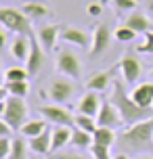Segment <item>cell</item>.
<instances>
[{"label":"cell","instance_id":"6","mask_svg":"<svg viewBox=\"0 0 153 159\" xmlns=\"http://www.w3.org/2000/svg\"><path fill=\"white\" fill-rule=\"evenodd\" d=\"M57 71L61 75H67L69 80H80L82 78V63L78 55L72 52V50H61L59 57H57Z\"/></svg>","mask_w":153,"mask_h":159},{"label":"cell","instance_id":"12","mask_svg":"<svg viewBox=\"0 0 153 159\" xmlns=\"http://www.w3.org/2000/svg\"><path fill=\"white\" fill-rule=\"evenodd\" d=\"M130 96L138 107L153 109V82H138L137 86L132 88Z\"/></svg>","mask_w":153,"mask_h":159},{"label":"cell","instance_id":"10","mask_svg":"<svg viewBox=\"0 0 153 159\" xmlns=\"http://www.w3.org/2000/svg\"><path fill=\"white\" fill-rule=\"evenodd\" d=\"M109 42H111V32H109V27H107L105 23L95 25V32H92V42H90V48H88L90 57H92V59H95V57H101L105 50H107Z\"/></svg>","mask_w":153,"mask_h":159},{"label":"cell","instance_id":"5","mask_svg":"<svg viewBox=\"0 0 153 159\" xmlns=\"http://www.w3.org/2000/svg\"><path fill=\"white\" fill-rule=\"evenodd\" d=\"M40 115L49 124H55V126H65V128H73V117L72 111L63 107V105H57V103H49V105H42L40 109Z\"/></svg>","mask_w":153,"mask_h":159},{"label":"cell","instance_id":"38","mask_svg":"<svg viewBox=\"0 0 153 159\" xmlns=\"http://www.w3.org/2000/svg\"><path fill=\"white\" fill-rule=\"evenodd\" d=\"M147 13H149V15H151V19H153V0H149V2H147Z\"/></svg>","mask_w":153,"mask_h":159},{"label":"cell","instance_id":"35","mask_svg":"<svg viewBox=\"0 0 153 159\" xmlns=\"http://www.w3.org/2000/svg\"><path fill=\"white\" fill-rule=\"evenodd\" d=\"M55 159H92V157L82 155V153H57Z\"/></svg>","mask_w":153,"mask_h":159},{"label":"cell","instance_id":"7","mask_svg":"<svg viewBox=\"0 0 153 159\" xmlns=\"http://www.w3.org/2000/svg\"><path fill=\"white\" fill-rule=\"evenodd\" d=\"M120 73H122V82L128 84V86H134L138 80H141V73H143V65L137 59V55L132 52H126L120 61Z\"/></svg>","mask_w":153,"mask_h":159},{"label":"cell","instance_id":"18","mask_svg":"<svg viewBox=\"0 0 153 159\" xmlns=\"http://www.w3.org/2000/svg\"><path fill=\"white\" fill-rule=\"evenodd\" d=\"M8 50H11V55L15 57L17 61H27L30 50H32V38L30 36H15Z\"/></svg>","mask_w":153,"mask_h":159},{"label":"cell","instance_id":"39","mask_svg":"<svg viewBox=\"0 0 153 159\" xmlns=\"http://www.w3.org/2000/svg\"><path fill=\"white\" fill-rule=\"evenodd\" d=\"M113 159H130V157H128V155H124V153H120V155H115Z\"/></svg>","mask_w":153,"mask_h":159},{"label":"cell","instance_id":"21","mask_svg":"<svg viewBox=\"0 0 153 159\" xmlns=\"http://www.w3.org/2000/svg\"><path fill=\"white\" fill-rule=\"evenodd\" d=\"M69 144L72 147H76V149H90L92 144H95V138H92V134L90 132H84V130H80V128H72V140H69Z\"/></svg>","mask_w":153,"mask_h":159},{"label":"cell","instance_id":"33","mask_svg":"<svg viewBox=\"0 0 153 159\" xmlns=\"http://www.w3.org/2000/svg\"><path fill=\"white\" fill-rule=\"evenodd\" d=\"M13 151V138H0V159H8Z\"/></svg>","mask_w":153,"mask_h":159},{"label":"cell","instance_id":"11","mask_svg":"<svg viewBox=\"0 0 153 159\" xmlns=\"http://www.w3.org/2000/svg\"><path fill=\"white\" fill-rule=\"evenodd\" d=\"M101 105H103V101L99 98L97 92H86V94H82L80 98H78V103H76V111L82 113V115L97 117L99 111H101Z\"/></svg>","mask_w":153,"mask_h":159},{"label":"cell","instance_id":"40","mask_svg":"<svg viewBox=\"0 0 153 159\" xmlns=\"http://www.w3.org/2000/svg\"><path fill=\"white\" fill-rule=\"evenodd\" d=\"M137 159H153V155H138Z\"/></svg>","mask_w":153,"mask_h":159},{"label":"cell","instance_id":"42","mask_svg":"<svg viewBox=\"0 0 153 159\" xmlns=\"http://www.w3.org/2000/svg\"><path fill=\"white\" fill-rule=\"evenodd\" d=\"M151 75H153V71H151Z\"/></svg>","mask_w":153,"mask_h":159},{"label":"cell","instance_id":"16","mask_svg":"<svg viewBox=\"0 0 153 159\" xmlns=\"http://www.w3.org/2000/svg\"><path fill=\"white\" fill-rule=\"evenodd\" d=\"M27 144H30V151L32 153H36V155H46V153L53 151V132L46 130L42 134L34 136V138L27 140Z\"/></svg>","mask_w":153,"mask_h":159},{"label":"cell","instance_id":"29","mask_svg":"<svg viewBox=\"0 0 153 159\" xmlns=\"http://www.w3.org/2000/svg\"><path fill=\"white\" fill-rule=\"evenodd\" d=\"M27 149H30V144H25V140L15 138L13 140V151H11L8 159H27Z\"/></svg>","mask_w":153,"mask_h":159},{"label":"cell","instance_id":"13","mask_svg":"<svg viewBox=\"0 0 153 159\" xmlns=\"http://www.w3.org/2000/svg\"><path fill=\"white\" fill-rule=\"evenodd\" d=\"M61 40L65 44H72L76 48H90L92 36H88L86 32H82L78 27H63L61 30Z\"/></svg>","mask_w":153,"mask_h":159},{"label":"cell","instance_id":"43","mask_svg":"<svg viewBox=\"0 0 153 159\" xmlns=\"http://www.w3.org/2000/svg\"><path fill=\"white\" fill-rule=\"evenodd\" d=\"M34 159H36V157H34Z\"/></svg>","mask_w":153,"mask_h":159},{"label":"cell","instance_id":"2","mask_svg":"<svg viewBox=\"0 0 153 159\" xmlns=\"http://www.w3.org/2000/svg\"><path fill=\"white\" fill-rule=\"evenodd\" d=\"M0 119L7 121L13 130H21L27 121V105L19 96H11L2 90V101H0Z\"/></svg>","mask_w":153,"mask_h":159},{"label":"cell","instance_id":"15","mask_svg":"<svg viewBox=\"0 0 153 159\" xmlns=\"http://www.w3.org/2000/svg\"><path fill=\"white\" fill-rule=\"evenodd\" d=\"M124 25H128L130 30H134L137 34H143V36L147 32H153V19H149V15L147 13H141V11L128 13Z\"/></svg>","mask_w":153,"mask_h":159},{"label":"cell","instance_id":"28","mask_svg":"<svg viewBox=\"0 0 153 159\" xmlns=\"http://www.w3.org/2000/svg\"><path fill=\"white\" fill-rule=\"evenodd\" d=\"M138 34L134 30H130L128 25H120L115 32H113V38L118 40V42H124V44H128V42H134L137 40Z\"/></svg>","mask_w":153,"mask_h":159},{"label":"cell","instance_id":"22","mask_svg":"<svg viewBox=\"0 0 153 159\" xmlns=\"http://www.w3.org/2000/svg\"><path fill=\"white\" fill-rule=\"evenodd\" d=\"M21 11L25 13V17L30 19V21H36V19H44V17L50 13V8L46 4H42V2H25Z\"/></svg>","mask_w":153,"mask_h":159},{"label":"cell","instance_id":"4","mask_svg":"<svg viewBox=\"0 0 153 159\" xmlns=\"http://www.w3.org/2000/svg\"><path fill=\"white\" fill-rule=\"evenodd\" d=\"M122 143L132 149H143L153 143V117L143 119L122 132Z\"/></svg>","mask_w":153,"mask_h":159},{"label":"cell","instance_id":"19","mask_svg":"<svg viewBox=\"0 0 153 159\" xmlns=\"http://www.w3.org/2000/svg\"><path fill=\"white\" fill-rule=\"evenodd\" d=\"M111 71H95L86 80V88L90 92H105L107 88H111Z\"/></svg>","mask_w":153,"mask_h":159},{"label":"cell","instance_id":"32","mask_svg":"<svg viewBox=\"0 0 153 159\" xmlns=\"http://www.w3.org/2000/svg\"><path fill=\"white\" fill-rule=\"evenodd\" d=\"M137 52H141V55H153V32H147L143 36V42L137 46Z\"/></svg>","mask_w":153,"mask_h":159},{"label":"cell","instance_id":"1","mask_svg":"<svg viewBox=\"0 0 153 159\" xmlns=\"http://www.w3.org/2000/svg\"><path fill=\"white\" fill-rule=\"evenodd\" d=\"M109 101L120 111V117H122V121H124L126 128L134 126V124L143 121V119L153 117V109H143V107H138L132 101L130 92H126V88H124V82H118V80L113 82L111 92H109Z\"/></svg>","mask_w":153,"mask_h":159},{"label":"cell","instance_id":"17","mask_svg":"<svg viewBox=\"0 0 153 159\" xmlns=\"http://www.w3.org/2000/svg\"><path fill=\"white\" fill-rule=\"evenodd\" d=\"M42 61H44V50H42L40 42L32 38V50H30L27 61H25V69H27V73H30V75H36V73L40 71V67H42Z\"/></svg>","mask_w":153,"mask_h":159},{"label":"cell","instance_id":"20","mask_svg":"<svg viewBox=\"0 0 153 159\" xmlns=\"http://www.w3.org/2000/svg\"><path fill=\"white\" fill-rule=\"evenodd\" d=\"M49 130V121L44 117H38V119H27L23 126H21V136L23 138H34V136H38V134H42V132H46Z\"/></svg>","mask_w":153,"mask_h":159},{"label":"cell","instance_id":"25","mask_svg":"<svg viewBox=\"0 0 153 159\" xmlns=\"http://www.w3.org/2000/svg\"><path fill=\"white\" fill-rule=\"evenodd\" d=\"M73 126L84 130V132H90V134H95L97 132V117H90V115H82V113H76V117H73Z\"/></svg>","mask_w":153,"mask_h":159},{"label":"cell","instance_id":"41","mask_svg":"<svg viewBox=\"0 0 153 159\" xmlns=\"http://www.w3.org/2000/svg\"><path fill=\"white\" fill-rule=\"evenodd\" d=\"M101 2H103V4H107V2H113V0H101Z\"/></svg>","mask_w":153,"mask_h":159},{"label":"cell","instance_id":"23","mask_svg":"<svg viewBox=\"0 0 153 159\" xmlns=\"http://www.w3.org/2000/svg\"><path fill=\"white\" fill-rule=\"evenodd\" d=\"M69 140H72V128L57 126L55 130H53V151L63 149L65 144H69Z\"/></svg>","mask_w":153,"mask_h":159},{"label":"cell","instance_id":"30","mask_svg":"<svg viewBox=\"0 0 153 159\" xmlns=\"http://www.w3.org/2000/svg\"><path fill=\"white\" fill-rule=\"evenodd\" d=\"M111 7L115 13H134L138 8V0H113Z\"/></svg>","mask_w":153,"mask_h":159},{"label":"cell","instance_id":"24","mask_svg":"<svg viewBox=\"0 0 153 159\" xmlns=\"http://www.w3.org/2000/svg\"><path fill=\"white\" fill-rule=\"evenodd\" d=\"M2 90L11 96L25 98L27 92H30V84H27V80H23V82H4V84H2Z\"/></svg>","mask_w":153,"mask_h":159},{"label":"cell","instance_id":"37","mask_svg":"<svg viewBox=\"0 0 153 159\" xmlns=\"http://www.w3.org/2000/svg\"><path fill=\"white\" fill-rule=\"evenodd\" d=\"M8 30H4V27H0V46H4L7 44V38H8Z\"/></svg>","mask_w":153,"mask_h":159},{"label":"cell","instance_id":"34","mask_svg":"<svg viewBox=\"0 0 153 159\" xmlns=\"http://www.w3.org/2000/svg\"><path fill=\"white\" fill-rule=\"evenodd\" d=\"M86 13L90 17H101V13H103V2H90L88 7H86Z\"/></svg>","mask_w":153,"mask_h":159},{"label":"cell","instance_id":"9","mask_svg":"<svg viewBox=\"0 0 153 159\" xmlns=\"http://www.w3.org/2000/svg\"><path fill=\"white\" fill-rule=\"evenodd\" d=\"M97 124L101 128H111V130H120L124 126V121L120 117V111L115 109V105L109 98L103 101V105H101V111L97 115Z\"/></svg>","mask_w":153,"mask_h":159},{"label":"cell","instance_id":"14","mask_svg":"<svg viewBox=\"0 0 153 159\" xmlns=\"http://www.w3.org/2000/svg\"><path fill=\"white\" fill-rule=\"evenodd\" d=\"M61 30H63V27H59V25H55V23L40 27V32H38V42H40L42 50L50 52V50L57 46V42H59V38H61Z\"/></svg>","mask_w":153,"mask_h":159},{"label":"cell","instance_id":"3","mask_svg":"<svg viewBox=\"0 0 153 159\" xmlns=\"http://www.w3.org/2000/svg\"><path fill=\"white\" fill-rule=\"evenodd\" d=\"M0 25L8 30L15 36H32V21L25 17V13L21 8H13V7H2L0 8Z\"/></svg>","mask_w":153,"mask_h":159},{"label":"cell","instance_id":"27","mask_svg":"<svg viewBox=\"0 0 153 159\" xmlns=\"http://www.w3.org/2000/svg\"><path fill=\"white\" fill-rule=\"evenodd\" d=\"M30 78V73L25 67H8L7 71H4V82H23V80Z\"/></svg>","mask_w":153,"mask_h":159},{"label":"cell","instance_id":"31","mask_svg":"<svg viewBox=\"0 0 153 159\" xmlns=\"http://www.w3.org/2000/svg\"><path fill=\"white\" fill-rule=\"evenodd\" d=\"M90 157H92V159H113L111 157V147L92 144V147H90Z\"/></svg>","mask_w":153,"mask_h":159},{"label":"cell","instance_id":"26","mask_svg":"<svg viewBox=\"0 0 153 159\" xmlns=\"http://www.w3.org/2000/svg\"><path fill=\"white\" fill-rule=\"evenodd\" d=\"M92 138H95V144H103V147H111L113 143H115V130H111V128H97V132L92 134Z\"/></svg>","mask_w":153,"mask_h":159},{"label":"cell","instance_id":"36","mask_svg":"<svg viewBox=\"0 0 153 159\" xmlns=\"http://www.w3.org/2000/svg\"><path fill=\"white\" fill-rule=\"evenodd\" d=\"M11 134H13V128L0 119V138H11Z\"/></svg>","mask_w":153,"mask_h":159},{"label":"cell","instance_id":"8","mask_svg":"<svg viewBox=\"0 0 153 159\" xmlns=\"http://www.w3.org/2000/svg\"><path fill=\"white\" fill-rule=\"evenodd\" d=\"M73 90H76V88H73V84L69 82V78H57L55 82H50L49 90H46L44 94L50 98V103L63 105L73 96Z\"/></svg>","mask_w":153,"mask_h":159}]
</instances>
